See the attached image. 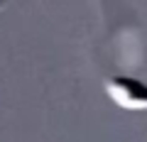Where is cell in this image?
<instances>
[{"mask_svg":"<svg viewBox=\"0 0 147 142\" xmlns=\"http://www.w3.org/2000/svg\"><path fill=\"white\" fill-rule=\"evenodd\" d=\"M105 96L118 108L130 113H147V81L137 76H110L105 81Z\"/></svg>","mask_w":147,"mask_h":142,"instance_id":"obj_1","label":"cell"},{"mask_svg":"<svg viewBox=\"0 0 147 142\" xmlns=\"http://www.w3.org/2000/svg\"><path fill=\"white\" fill-rule=\"evenodd\" d=\"M5 7H7V0H0V12L5 10Z\"/></svg>","mask_w":147,"mask_h":142,"instance_id":"obj_2","label":"cell"}]
</instances>
